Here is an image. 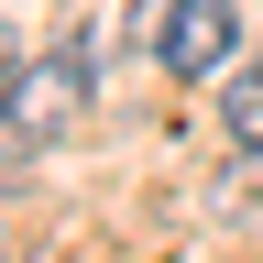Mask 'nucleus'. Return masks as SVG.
<instances>
[{"mask_svg": "<svg viewBox=\"0 0 263 263\" xmlns=\"http://www.w3.org/2000/svg\"><path fill=\"white\" fill-rule=\"evenodd\" d=\"M0 110H11V132H22V143H55V132L88 110V55H44V66H22Z\"/></svg>", "mask_w": 263, "mask_h": 263, "instance_id": "f257e3e1", "label": "nucleus"}, {"mask_svg": "<svg viewBox=\"0 0 263 263\" xmlns=\"http://www.w3.org/2000/svg\"><path fill=\"white\" fill-rule=\"evenodd\" d=\"M176 77H219L230 55H241V22H230V0H176L164 11V44H154Z\"/></svg>", "mask_w": 263, "mask_h": 263, "instance_id": "f03ea898", "label": "nucleus"}, {"mask_svg": "<svg viewBox=\"0 0 263 263\" xmlns=\"http://www.w3.org/2000/svg\"><path fill=\"white\" fill-rule=\"evenodd\" d=\"M219 121H230V143H252V154H263V55H252V66H230Z\"/></svg>", "mask_w": 263, "mask_h": 263, "instance_id": "7ed1b4c3", "label": "nucleus"}, {"mask_svg": "<svg viewBox=\"0 0 263 263\" xmlns=\"http://www.w3.org/2000/svg\"><path fill=\"white\" fill-rule=\"evenodd\" d=\"M11 77H22V44H11V22H0V99H11Z\"/></svg>", "mask_w": 263, "mask_h": 263, "instance_id": "20e7f679", "label": "nucleus"}]
</instances>
